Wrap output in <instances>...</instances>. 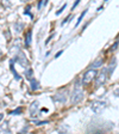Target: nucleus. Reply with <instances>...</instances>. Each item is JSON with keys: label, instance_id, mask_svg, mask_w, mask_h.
Returning <instances> with one entry per match:
<instances>
[{"label": "nucleus", "instance_id": "dca6fc26", "mask_svg": "<svg viewBox=\"0 0 119 134\" xmlns=\"http://www.w3.org/2000/svg\"><path fill=\"white\" fill-rule=\"evenodd\" d=\"M22 111H23L22 107H18L17 109H14L13 111H11V115H20L22 114Z\"/></svg>", "mask_w": 119, "mask_h": 134}, {"label": "nucleus", "instance_id": "f3484780", "mask_svg": "<svg viewBox=\"0 0 119 134\" xmlns=\"http://www.w3.org/2000/svg\"><path fill=\"white\" fill-rule=\"evenodd\" d=\"M86 12H87V10H85V11H83L82 13L80 14V17H79V18H78V22H76V24H75V26H78V25L80 24V22H81V20H82V18H83V17H85V14H86Z\"/></svg>", "mask_w": 119, "mask_h": 134}, {"label": "nucleus", "instance_id": "9b49d317", "mask_svg": "<svg viewBox=\"0 0 119 134\" xmlns=\"http://www.w3.org/2000/svg\"><path fill=\"white\" fill-rule=\"evenodd\" d=\"M25 78L29 79V80H31L32 79V75H33V70L31 68V67H29V68H25Z\"/></svg>", "mask_w": 119, "mask_h": 134}, {"label": "nucleus", "instance_id": "ddd939ff", "mask_svg": "<svg viewBox=\"0 0 119 134\" xmlns=\"http://www.w3.org/2000/svg\"><path fill=\"white\" fill-rule=\"evenodd\" d=\"M31 90H33V91H36V90L39 89V85H38V81L36 80V79H31Z\"/></svg>", "mask_w": 119, "mask_h": 134}, {"label": "nucleus", "instance_id": "39448f33", "mask_svg": "<svg viewBox=\"0 0 119 134\" xmlns=\"http://www.w3.org/2000/svg\"><path fill=\"white\" fill-rule=\"evenodd\" d=\"M14 62H17L18 65H20L23 68H29V65H30V62H29L26 55H25L23 52H19V53L14 56Z\"/></svg>", "mask_w": 119, "mask_h": 134}, {"label": "nucleus", "instance_id": "2eb2a0df", "mask_svg": "<svg viewBox=\"0 0 119 134\" xmlns=\"http://www.w3.org/2000/svg\"><path fill=\"white\" fill-rule=\"evenodd\" d=\"M103 61H104V60L101 58H98L97 60L92 64V67H93V68H98V67H100L101 65H103Z\"/></svg>", "mask_w": 119, "mask_h": 134}, {"label": "nucleus", "instance_id": "5701e85b", "mask_svg": "<svg viewBox=\"0 0 119 134\" xmlns=\"http://www.w3.org/2000/svg\"><path fill=\"white\" fill-rule=\"evenodd\" d=\"M79 3H80V0H76V1H75V3H74V5H73L72 10H74V8H75V7H76V6L79 5Z\"/></svg>", "mask_w": 119, "mask_h": 134}, {"label": "nucleus", "instance_id": "a878e982", "mask_svg": "<svg viewBox=\"0 0 119 134\" xmlns=\"http://www.w3.org/2000/svg\"><path fill=\"white\" fill-rule=\"evenodd\" d=\"M20 1H23V3H24V1H28V0H20Z\"/></svg>", "mask_w": 119, "mask_h": 134}, {"label": "nucleus", "instance_id": "6e6552de", "mask_svg": "<svg viewBox=\"0 0 119 134\" xmlns=\"http://www.w3.org/2000/svg\"><path fill=\"white\" fill-rule=\"evenodd\" d=\"M116 65H117V59H116V58H113V59H112V61H111V64L108 65V67H107L108 74H110V77H111V74L113 73L114 68H116Z\"/></svg>", "mask_w": 119, "mask_h": 134}, {"label": "nucleus", "instance_id": "f257e3e1", "mask_svg": "<svg viewBox=\"0 0 119 134\" xmlns=\"http://www.w3.org/2000/svg\"><path fill=\"white\" fill-rule=\"evenodd\" d=\"M82 98H83V92L81 90V85L79 81H76L74 90L72 92V96H70V102H72V104H78Z\"/></svg>", "mask_w": 119, "mask_h": 134}, {"label": "nucleus", "instance_id": "412c9836", "mask_svg": "<svg viewBox=\"0 0 119 134\" xmlns=\"http://www.w3.org/2000/svg\"><path fill=\"white\" fill-rule=\"evenodd\" d=\"M30 8H31L30 6H28V7H26V10H25V11H24V14H29V16H30V17H33L32 14L30 13Z\"/></svg>", "mask_w": 119, "mask_h": 134}, {"label": "nucleus", "instance_id": "423d86ee", "mask_svg": "<svg viewBox=\"0 0 119 134\" xmlns=\"http://www.w3.org/2000/svg\"><path fill=\"white\" fill-rule=\"evenodd\" d=\"M38 108H39V104L37 100H35V102H32V103L30 104V107H29V113H30L31 117L37 116V114H38Z\"/></svg>", "mask_w": 119, "mask_h": 134}, {"label": "nucleus", "instance_id": "f8f14e48", "mask_svg": "<svg viewBox=\"0 0 119 134\" xmlns=\"http://www.w3.org/2000/svg\"><path fill=\"white\" fill-rule=\"evenodd\" d=\"M0 129H1V133L5 134V133H11V131H10V128H8V125L7 122H3V125H1V127H0Z\"/></svg>", "mask_w": 119, "mask_h": 134}, {"label": "nucleus", "instance_id": "20e7f679", "mask_svg": "<svg viewBox=\"0 0 119 134\" xmlns=\"http://www.w3.org/2000/svg\"><path fill=\"white\" fill-rule=\"evenodd\" d=\"M106 107H107V102L106 100L97 99V100H93L91 103V109L94 114H101L106 109Z\"/></svg>", "mask_w": 119, "mask_h": 134}, {"label": "nucleus", "instance_id": "f03ea898", "mask_svg": "<svg viewBox=\"0 0 119 134\" xmlns=\"http://www.w3.org/2000/svg\"><path fill=\"white\" fill-rule=\"evenodd\" d=\"M108 77H110V74H108L107 67H104L100 72H98L97 77H95V86L97 87L103 86L104 84L106 83V80L108 79Z\"/></svg>", "mask_w": 119, "mask_h": 134}, {"label": "nucleus", "instance_id": "1a4fd4ad", "mask_svg": "<svg viewBox=\"0 0 119 134\" xmlns=\"http://www.w3.org/2000/svg\"><path fill=\"white\" fill-rule=\"evenodd\" d=\"M23 29H24V23L23 22H16L14 23V31H16L17 34L22 32Z\"/></svg>", "mask_w": 119, "mask_h": 134}, {"label": "nucleus", "instance_id": "7ed1b4c3", "mask_svg": "<svg viewBox=\"0 0 119 134\" xmlns=\"http://www.w3.org/2000/svg\"><path fill=\"white\" fill-rule=\"evenodd\" d=\"M98 74V71L97 68H89L88 71H86L85 72V74L82 75V80H81V83H82V85H88V84H91L92 81L95 79V77H97Z\"/></svg>", "mask_w": 119, "mask_h": 134}, {"label": "nucleus", "instance_id": "a211bd4d", "mask_svg": "<svg viewBox=\"0 0 119 134\" xmlns=\"http://www.w3.org/2000/svg\"><path fill=\"white\" fill-rule=\"evenodd\" d=\"M1 1H3V6H5V7H11L12 6L11 0H1Z\"/></svg>", "mask_w": 119, "mask_h": 134}, {"label": "nucleus", "instance_id": "0eeeda50", "mask_svg": "<svg viewBox=\"0 0 119 134\" xmlns=\"http://www.w3.org/2000/svg\"><path fill=\"white\" fill-rule=\"evenodd\" d=\"M53 100L55 102V103H60V104H64L66 103V100H67V97L64 93H56L55 96L53 97Z\"/></svg>", "mask_w": 119, "mask_h": 134}, {"label": "nucleus", "instance_id": "aec40b11", "mask_svg": "<svg viewBox=\"0 0 119 134\" xmlns=\"http://www.w3.org/2000/svg\"><path fill=\"white\" fill-rule=\"evenodd\" d=\"M118 44H119V41H116V42H114L113 44H112V47H111V52L116 50V49H117V47H118Z\"/></svg>", "mask_w": 119, "mask_h": 134}, {"label": "nucleus", "instance_id": "6ab92c4d", "mask_svg": "<svg viewBox=\"0 0 119 134\" xmlns=\"http://www.w3.org/2000/svg\"><path fill=\"white\" fill-rule=\"evenodd\" d=\"M66 6H67V4H63V6H62V7L60 8V10H58V11H56V14H57V16H58V14H61L62 12L64 11V8H66Z\"/></svg>", "mask_w": 119, "mask_h": 134}, {"label": "nucleus", "instance_id": "393cba45", "mask_svg": "<svg viewBox=\"0 0 119 134\" xmlns=\"http://www.w3.org/2000/svg\"><path fill=\"white\" fill-rule=\"evenodd\" d=\"M53 37H54V34H53V35H50V36L48 37V40H47V43H48V42H49V41H50V40H51V38H53Z\"/></svg>", "mask_w": 119, "mask_h": 134}, {"label": "nucleus", "instance_id": "b1692460", "mask_svg": "<svg viewBox=\"0 0 119 134\" xmlns=\"http://www.w3.org/2000/svg\"><path fill=\"white\" fill-rule=\"evenodd\" d=\"M62 53H63V50H60V52H58V53H57V54H56V55H55V58H56V59H57V58H58V56L61 55V54H62Z\"/></svg>", "mask_w": 119, "mask_h": 134}, {"label": "nucleus", "instance_id": "4468645a", "mask_svg": "<svg viewBox=\"0 0 119 134\" xmlns=\"http://www.w3.org/2000/svg\"><path fill=\"white\" fill-rule=\"evenodd\" d=\"M31 30L28 31L26 36H25V47H30V43H31Z\"/></svg>", "mask_w": 119, "mask_h": 134}, {"label": "nucleus", "instance_id": "4be33fe9", "mask_svg": "<svg viewBox=\"0 0 119 134\" xmlns=\"http://www.w3.org/2000/svg\"><path fill=\"white\" fill-rule=\"evenodd\" d=\"M113 95H114V97H119V87H117L113 91Z\"/></svg>", "mask_w": 119, "mask_h": 134}, {"label": "nucleus", "instance_id": "9d476101", "mask_svg": "<svg viewBox=\"0 0 119 134\" xmlns=\"http://www.w3.org/2000/svg\"><path fill=\"white\" fill-rule=\"evenodd\" d=\"M13 62H14V60H11V61H10V70H11L12 74L14 75V78H16V80H20V77H19V74L17 73V71L14 70V67H13Z\"/></svg>", "mask_w": 119, "mask_h": 134}]
</instances>
